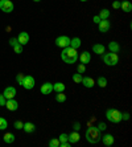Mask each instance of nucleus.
I'll use <instances>...</instances> for the list:
<instances>
[{"label": "nucleus", "mask_w": 132, "mask_h": 147, "mask_svg": "<svg viewBox=\"0 0 132 147\" xmlns=\"http://www.w3.org/2000/svg\"><path fill=\"white\" fill-rule=\"evenodd\" d=\"M61 58L66 64H74L78 60V52H77V49L71 48V47H66V48H63L62 53H61Z\"/></svg>", "instance_id": "nucleus-1"}, {"label": "nucleus", "mask_w": 132, "mask_h": 147, "mask_svg": "<svg viewBox=\"0 0 132 147\" xmlns=\"http://www.w3.org/2000/svg\"><path fill=\"white\" fill-rule=\"evenodd\" d=\"M85 137H86V140L89 143L91 144H95L98 143L99 140H101L102 135H101V131L98 130V127H89L86 130V134H85Z\"/></svg>", "instance_id": "nucleus-2"}, {"label": "nucleus", "mask_w": 132, "mask_h": 147, "mask_svg": "<svg viewBox=\"0 0 132 147\" xmlns=\"http://www.w3.org/2000/svg\"><path fill=\"white\" fill-rule=\"evenodd\" d=\"M106 118L112 123H119L122 121V113L116 109H108L106 111Z\"/></svg>", "instance_id": "nucleus-3"}, {"label": "nucleus", "mask_w": 132, "mask_h": 147, "mask_svg": "<svg viewBox=\"0 0 132 147\" xmlns=\"http://www.w3.org/2000/svg\"><path fill=\"white\" fill-rule=\"evenodd\" d=\"M103 62L108 66H115L119 62L118 53H112V52H110V53H104L103 55Z\"/></svg>", "instance_id": "nucleus-4"}, {"label": "nucleus", "mask_w": 132, "mask_h": 147, "mask_svg": "<svg viewBox=\"0 0 132 147\" xmlns=\"http://www.w3.org/2000/svg\"><path fill=\"white\" fill-rule=\"evenodd\" d=\"M0 9L5 13H11L13 11V3L11 0H0Z\"/></svg>", "instance_id": "nucleus-5"}, {"label": "nucleus", "mask_w": 132, "mask_h": 147, "mask_svg": "<svg viewBox=\"0 0 132 147\" xmlns=\"http://www.w3.org/2000/svg\"><path fill=\"white\" fill-rule=\"evenodd\" d=\"M70 40L71 38L67 37V36H59L56 38V45L58 48H66V47H70Z\"/></svg>", "instance_id": "nucleus-6"}, {"label": "nucleus", "mask_w": 132, "mask_h": 147, "mask_svg": "<svg viewBox=\"0 0 132 147\" xmlns=\"http://www.w3.org/2000/svg\"><path fill=\"white\" fill-rule=\"evenodd\" d=\"M21 86L27 90H31L35 88V78L32 76H24V81L21 84Z\"/></svg>", "instance_id": "nucleus-7"}, {"label": "nucleus", "mask_w": 132, "mask_h": 147, "mask_svg": "<svg viewBox=\"0 0 132 147\" xmlns=\"http://www.w3.org/2000/svg\"><path fill=\"white\" fill-rule=\"evenodd\" d=\"M110 27H111V24H110V21H108L107 19H106V20H101L99 24H98V29H99V32H102V33L108 32Z\"/></svg>", "instance_id": "nucleus-8"}, {"label": "nucleus", "mask_w": 132, "mask_h": 147, "mask_svg": "<svg viewBox=\"0 0 132 147\" xmlns=\"http://www.w3.org/2000/svg\"><path fill=\"white\" fill-rule=\"evenodd\" d=\"M5 107L11 111H16L19 109V102L16 101L15 98H11V99H7V102H5Z\"/></svg>", "instance_id": "nucleus-9"}, {"label": "nucleus", "mask_w": 132, "mask_h": 147, "mask_svg": "<svg viewBox=\"0 0 132 147\" xmlns=\"http://www.w3.org/2000/svg\"><path fill=\"white\" fill-rule=\"evenodd\" d=\"M78 58L81 60V64H89V62L91 61V55H90V52H82L81 55H78Z\"/></svg>", "instance_id": "nucleus-10"}, {"label": "nucleus", "mask_w": 132, "mask_h": 147, "mask_svg": "<svg viewBox=\"0 0 132 147\" xmlns=\"http://www.w3.org/2000/svg\"><path fill=\"white\" fill-rule=\"evenodd\" d=\"M3 96L5 97L7 99L15 98V96H16V89H15L13 86H8V88H5V90H4Z\"/></svg>", "instance_id": "nucleus-11"}, {"label": "nucleus", "mask_w": 132, "mask_h": 147, "mask_svg": "<svg viewBox=\"0 0 132 147\" xmlns=\"http://www.w3.org/2000/svg\"><path fill=\"white\" fill-rule=\"evenodd\" d=\"M101 139L103 140V144H104V146H107V147L112 146V144H114V142H115L114 135H111V134H104Z\"/></svg>", "instance_id": "nucleus-12"}, {"label": "nucleus", "mask_w": 132, "mask_h": 147, "mask_svg": "<svg viewBox=\"0 0 132 147\" xmlns=\"http://www.w3.org/2000/svg\"><path fill=\"white\" fill-rule=\"evenodd\" d=\"M17 40H19V44L27 45L29 42V34L27 33V32H20V33H19Z\"/></svg>", "instance_id": "nucleus-13"}, {"label": "nucleus", "mask_w": 132, "mask_h": 147, "mask_svg": "<svg viewBox=\"0 0 132 147\" xmlns=\"http://www.w3.org/2000/svg\"><path fill=\"white\" fill-rule=\"evenodd\" d=\"M52 92H53V84H50V82H45V84H42V86H41V93L42 94L48 96V94H50Z\"/></svg>", "instance_id": "nucleus-14"}, {"label": "nucleus", "mask_w": 132, "mask_h": 147, "mask_svg": "<svg viewBox=\"0 0 132 147\" xmlns=\"http://www.w3.org/2000/svg\"><path fill=\"white\" fill-rule=\"evenodd\" d=\"M82 84H83L85 88H93V86L95 85V81L91 77H82Z\"/></svg>", "instance_id": "nucleus-15"}, {"label": "nucleus", "mask_w": 132, "mask_h": 147, "mask_svg": "<svg viewBox=\"0 0 132 147\" xmlns=\"http://www.w3.org/2000/svg\"><path fill=\"white\" fill-rule=\"evenodd\" d=\"M79 134L77 133V131H74V133H70V134H67V140H69L70 143L73 144V143H77L78 140H79Z\"/></svg>", "instance_id": "nucleus-16"}, {"label": "nucleus", "mask_w": 132, "mask_h": 147, "mask_svg": "<svg viewBox=\"0 0 132 147\" xmlns=\"http://www.w3.org/2000/svg\"><path fill=\"white\" fill-rule=\"evenodd\" d=\"M104 51H106V48H104V45H102V44H95L94 47H93V52H94L95 55L102 56L104 53Z\"/></svg>", "instance_id": "nucleus-17"}, {"label": "nucleus", "mask_w": 132, "mask_h": 147, "mask_svg": "<svg viewBox=\"0 0 132 147\" xmlns=\"http://www.w3.org/2000/svg\"><path fill=\"white\" fill-rule=\"evenodd\" d=\"M23 130L25 131V133H33V131L36 130V126H35V123H32V122H28V123H24V126H23Z\"/></svg>", "instance_id": "nucleus-18"}, {"label": "nucleus", "mask_w": 132, "mask_h": 147, "mask_svg": "<svg viewBox=\"0 0 132 147\" xmlns=\"http://www.w3.org/2000/svg\"><path fill=\"white\" fill-rule=\"evenodd\" d=\"M108 49H110V52H112V53H118V52L120 51V47H119V44L116 41H111V42L108 44Z\"/></svg>", "instance_id": "nucleus-19"}, {"label": "nucleus", "mask_w": 132, "mask_h": 147, "mask_svg": "<svg viewBox=\"0 0 132 147\" xmlns=\"http://www.w3.org/2000/svg\"><path fill=\"white\" fill-rule=\"evenodd\" d=\"M81 44H82V41H81L79 37H74V38L70 40V47L74 48V49H78L81 47Z\"/></svg>", "instance_id": "nucleus-20"}, {"label": "nucleus", "mask_w": 132, "mask_h": 147, "mask_svg": "<svg viewBox=\"0 0 132 147\" xmlns=\"http://www.w3.org/2000/svg\"><path fill=\"white\" fill-rule=\"evenodd\" d=\"M120 8H122L124 12H131L132 11V3L131 1H123V3H120Z\"/></svg>", "instance_id": "nucleus-21"}, {"label": "nucleus", "mask_w": 132, "mask_h": 147, "mask_svg": "<svg viewBox=\"0 0 132 147\" xmlns=\"http://www.w3.org/2000/svg\"><path fill=\"white\" fill-rule=\"evenodd\" d=\"M53 90H56L57 93H62L65 90V84L62 82H56V84H53Z\"/></svg>", "instance_id": "nucleus-22"}, {"label": "nucleus", "mask_w": 132, "mask_h": 147, "mask_svg": "<svg viewBox=\"0 0 132 147\" xmlns=\"http://www.w3.org/2000/svg\"><path fill=\"white\" fill-rule=\"evenodd\" d=\"M3 139H4V142H5V143H13L15 139H16V137H15L12 133H7L5 135H4Z\"/></svg>", "instance_id": "nucleus-23"}, {"label": "nucleus", "mask_w": 132, "mask_h": 147, "mask_svg": "<svg viewBox=\"0 0 132 147\" xmlns=\"http://www.w3.org/2000/svg\"><path fill=\"white\" fill-rule=\"evenodd\" d=\"M98 16L101 17L102 20H106V19H108L110 17V11L107 9V8H103V9H101V12H99V15Z\"/></svg>", "instance_id": "nucleus-24"}, {"label": "nucleus", "mask_w": 132, "mask_h": 147, "mask_svg": "<svg viewBox=\"0 0 132 147\" xmlns=\"http://www.w3.org/2000/svg\"><path fill=\"white\" fill-rule=\"evenodd\" d=\"M97 84H98V86H101V88H106V86H107V80L104 78V77H99V78L97 80Z\"/></svg>", "instance_id": "nucleus-25"}, {"label": "nucleus", "mask_w": 132, "mask_h": 147, "mask_svg": "<svg viewBox=\"0 0 132 147\" xmlns=\"http://www.w3.org/2000/svg\"><path fill=\"white\" fill-rule=\"evenodd\" d=\"M56 101L57 102H65L66 101V96L62 93H57V96H56Z\"/></svg>", "instance_id": "nucleus-26"}, {"label": "nucleus", "mask_w": 132, "mask_h": 147, "mask_svg": "<svg viewBox=\"0 0 132 147\" xmlns=\"http://www.w3.org/2000/svg\"><path fill=\"white\" fill-rule=\"evenodd\" d=\"M8 127V122H7V119L5 118H1L0 117V130H5Z\"/></svg>", "instance_id": "nucleus-27"}, {"label": "nucleus", "mask_w": 132, "mask_h": 147, "mask_svg": "<svg viewBox=\"0 0 132 147\" xmlns=\"http://www.w3.org/2000/svg\"><path fill=\"white\" fill-rule=\"evenodd\" d=\"M73 81L75 82V84H81V82H82V74H79V73L73 74Z\"/></svg>", "instance_id": "nucleus-28"}, {"label": "nucleus", "mask_w": 132, "mask_h": 147, "mask_svg": "<svg viewBox=\"0 0 132 147\" xmlns=\"http://www.w3.org/2000/svg\"><path fill=\"white\" fill-rule=\"evenodd\" d=\"M49 146H50V147H59V140L57 139V138L50 139V140H49Z\"/></svg>", "instance_id": "nucleus-29"}, {"label": "nucleus", "mask_w": 132, "mask_h": 147, "mask_svg": "<svg viewBox=\"0 0 132 147\" xmlns=\"http://www.w3.org/2000/svg\"><path fill=\"white\" fill-rule=\"evenodd\" d=\"M85 72H86V66H85V64H79L78 68H77V73L82 74V73H85Z\"/></svg>", "instance_id": "nucleus-30"}, {"label": "nucleus", "mask_w": 132, "mask_h": 147, "mask_svg": "<svg viewBox=\"0 0 132 147\" xmlns=\"http://www.w3.org/2000/svg\"><path fill=\"white\" fill-rule=\"evenodd\" d=\"M13 51H15V53H17V55L23 53V45H21V44L15 45V47H13Z\"/></svg>", "instance_id": "nucleus-31"}, {"label": "nucleus", "mask_w": 132, "mask_h": 147, "mask_svg": "<svg viewBox=\"0 0 132 147\" xmlns=\"http://www.w3.org/2000/svg\"><path fill=\"white\" fill-rule=\"evenodd\" d=\"M13 126H15V129H17V130H21V129H23V126H24V123L21 122V121H16V122L13 123Z\"/></svg>", "instance_id": "nucleus-32"}, {"label": "nucleus", "mask_w": 132, "mask_h": 147, "mask_svg": "<svg viewBox=\"0 0 132 147\" xmlns=\"http://www.w3.org/2000/svg\"><path fill=\"white\" fill-rule=\"evenodd\" d=\"M16 81L19 82V85H21V84H23V81H24V74L19 73V74L16 76Z\"/></svg>", "instance_id": "nucleus-33"}, {"label": "nucleus", "mask_w": 132, "mask_h": 147, "mask_svg": "<svg viewBox=\"0 0 132 147\" xmlns=\"http://www.w3.org/2000/svg\"><path fill=\"white\" fill-rule=\"evenodd\" d=\"M58 140H59V142H67V134L62 133V134H61V135H59Z\"/></svg>", "instance_id": "nucleus-34"}, {"label": "nucleus", "mask_w": 132, "mask_h": 147, "mask_svg": "<svg viewBox=\"0 0 132 147\" xmlns=\"http://www.w3.org/2000/svg\"><path fill=\"white\" fill-rule=\"evenodd\" d=\"M5 102H7V98L3 94H0V106H5Z\"/></svg>", "instance_id": "nucleus-35"}, {"label": "nucleus", "mask_w": 132, "mask_h": 147, "mask_svg": "<svg viewBox=\"0 0 132 147\" xmlns=\"http://www.w3.org/2000/svg\"><path fill=\"white\" fill-rule=\"evenodd\" d=\"M106 129H107V126H106V123L101 122L99 125H98V130H99V131H104Z\"/></svg>", "instance_id": "nucleus-36"}, {"label": "nucleus", "mask_w": 132, "mask_h": 147, "mask_svg": "<svg viewBox=\"0 0 132 147\" xmlns=\"http://www.w3.org/2000/svg\"><path fill=\"white\" fill-rule=\"evenodd\" d=\"M19 44V40L17 38H11L9 40V45H12V47H15V45Z\"/></svg>", "instance_id": "nucleus-37"}, {"label": "nucleus", "mask_w": 132, "mask_h": 147, "mask_svg": "<svg viewBox=\"0 0 132 147\" xmlns=\"http://www.w3.org/2000/svg\"><path fill=\"white\" fill-rule=\"evenodd\" d=\"M129 119V114L128 113H122V121H128Z\"/></svg>", "instance_id": "nucleus-38"}, {"label": "nucleus", "mask_w": 132, "mask_h": 147, "mask_svg": "<svg viewBox=\"0 0 132 147\" xmlns=\"http://www.w3.org/2000/svg\"><path fill=\"white\" fill-rule=\"evenodd\" d=\"M112 7H114L115 9L120 8V1H114V3H112Z\"/></svg>", "instance_id": "nucleus-39"}, {"label": "nucleus", "mask_w": 132, "mask_h": 147, "mask_svg": "<svg viewBox=\"0 0 132 147\" xmlns=\"http://www.w3.org/2000/svg\"><path fill=\"white\" fill-rule=\"evenodd\" d=\"M101 20H102V19H101L99 16H98V15H97V16L93 17V21H94V23H97V24H99V21H101Z\"/></svg>", "instance_id": "nucleus-40"}, {"label": "nucleus", "mask_w": 132, "mask_h": 147, "mask_svg": "<svg viewBox=\"0 0 132 147\" xmlns=\"http://www.w3.org/2000/svg\"><path fill=\"white\" fill-rule=\"evenodd\" d=\"M79 129H81V123H78V122H77V123H74V130H75V131H78V130H79Z\"/></svg>", "instance_id": "nucleus-41"}, {"label": "nucleus", "mask_w": 132, "mask_h": 147, "mask_svg": "<svg viewBox=\"0 0 132 147\" xmlns=\"http://www.w3.org/2000/svg\"><path fill=\"white\" fill-rule=\"evenodd\" d=\"M33 1H36V3H38V1H41V0H33Z\"/></svg>", "instance_id": "nucleus-42"}, {"label": "nucleus", "mask_w": 132, "mask_h": 147, "mask_svg": "<svg viewBox=\"0 0 132 147\" xmlns=\"http://www.w3.org/2000/svg\"><path fill=\"white\" fill-rule=\"evenodd\" d=\"M81 1H87V0H81Z\"/></svg>", "instance_id": "nucleus-43"}]
</instances>
